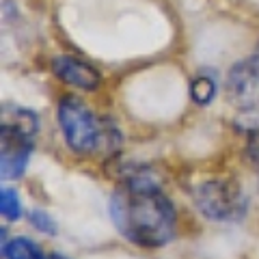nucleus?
<instances>
[{
    "mask_svg": "<svg viewBox=\"0 0 259 259\" xmlns=\"http://www.w3.org/2000/svg\"><path fill=\"white\" fill-rule=\"evenodd\" d=\"M108 212L117 231L141 248H162L175 238V207L145 166H123Z\"/></svg>",
    "mask_w": 259,
    "mask_h": 259,
    "instance_id": "f257e3e1",
    "label": "nucleus"
},
{
    "mask_svg": "<svg viewBox=\"0 0 259 259\" xmlns=\"http://www.w3.org/2000/svg\"><path fill=\"white\" fill-rule=\"evenodd\" d=\"M56 119L67 147L78 156H100L119 149L121 134L110 119L97 117L78 97H63L56 108Z\"/></svg>",
    "mask_w": 259,
    "mask_h": 259,
    "instance_id": "f03ea898",
    "label": "nucleus"
},
{
    "mask_svg": "<svg viewBox=\"0 0 259 259\" xmlns=\"http://www.w3.org/2000/svg\"><path fill=\"white\" fill-rule=\"evenodd\" d=\"M192 201L207 221L240 223L248 212V197L231 177H212L192 188Z\"/></svg>",
    "mask_w": 259,
    "mask_h": 259,
    "instance_id": "7ed1b4c3",
    "label": "nucleus"
},
{
    "mask_svg": "<svg viewBox=\"0 0 259 259\" xmlns=\"http://www.w3.org/2000/svg\"><path fill=\"white\" fill-rule=\"evenodd\" d=\"M227 100L238 110L236 125L244 132L259 130V61L236 63L227 76Z\"/></svg>",
    "mask_w": 259,
    "mask_h": 259,
    "instance_id": "20e7f679",
    "label": "nucleus"
},
{
    "mask_svg": "<svg viewBox=\"0 0 259 259\" xmlns=\"http://www.w3.org/2000/svg\"><path fill=\"white\" fill-rule=\"evenodd\" d=\"M32 153V136L18 127L0 123V175L3 180H18L28 166Z\"/></svg>",
    "mask_w": 259,
    "mask_h": 259,
    "instance_id": "39448f33",
    "label": "nucleus"
},
{
    "mask_svg": "<svg viewBox=\"0 0 259 259\" xmlns=\"http://www.w3.org/2000/svg\"><path fill=\"white\" fill-rule=\"evenodd\" d=\"M52 74L61 80V82L82 89V91H95L102 84V76L93 65L78 59V56H54L52 59Z\"/></svg>",
    "mask_w": 259,
    "mask_h": 259,
    "instance_id": "423d86ee",
    "label": "nucleus"
},
{
    "mask_svg": "<svg viewBox=\"0 0 259 259\" xmlns=\"http://www.w3.org/2000/svg\"><path fill=\"white\" fill-rule=\"evenodd\" d=\"M3 123L11 125V127H18V130H22V132H26L30 136H35L37 130H39V121H37L35 112L22 108V106H15V104H9V106L3 108Z\"/></svg>",
    "mask_w": 259,
    "mask_h": 259,
    "instance_id": "0eeeda50",
    "label": "nucleus"
},
{
    "mask_svg": "<svg viewBox=\"0 0 259 259\" xmlns=\"http://www.w3.org/2000/svg\"><path fill=\"white\" fill-rule=\"evenodd\" d=\"M216 95V80L207 74H197L190 82V97L199 106H207Z\"/></svg>",
    "mask_w": 259,
    "mask_h": 259,
    "instance_id": "6e6552de",
    "label": "nucleus"
},
{
    "mask_svg": "<svg viewBox=\"0 0 259 259\" xmlns=\"http://www.w3.org/2000/svg\"><path fill=\"white\" fill-rule=\"evenodd\" d=\"M5 259H46L35 242L28 238H15L9 242V246L5 248Z\"/></svg>",
    "mask_w": 259,
    "mask_h": 259,
    "instance_id": "1a4fd4ad",
    "label": "nucleus"
},
{
    "mask_svg": "<svg viewBox=\"0 0 259 259\" xmlns=\"http://www.w3.org/2000/svg\"><path fill=\"white\" fill-rule=\"evenodd\" d=\"M0 214H3V218L5 221H9V223L20 221L22 201H20V194L15 192L13 188H3L0 190Z\"/></svg>",
    "mask_w": 259,
    "mask_h": 259,
    "instance_id": "9d476101",
    "label": "nucleus"
},
{
    "mask_svg": "<svg viewBox=\"0 0 259 259\" xmlns=\"http://www.w3.org/2000/svg\"><path fill=\"white\" fill-rule=\"evenodd\" d=\"M28 223L35 227L37 231H41V233H48V236H56V223H54V218L44 212V209H32V212H28Z\"/></svg>",
    "mask_w": 259,
    "mask_h": 259,
    "instance_id": "9b49d317",
    "label": "nucleus"
},
{
    "mask_svg": "<svg viewBox=\"0 0 259 259\" xmlns=\"http://www.w3.org/2000/svg\"><path fill=\"white\" fill-rule=\"evenodd\" d=\"M246 156L250 158V162L259 168V130L248 134V147H246Z\"/></svg>",
    "mask_w": 259,
    "mask_h": 259,
    "instance_id": "f8f14e48",
    "label": "nucleus"
},
{
    "mask_svg": "<svg viewBox=\"0 0 259 259\" xmlns=\"http://www.w3.org/2000/svg\"><path fill=\"white\" fill-rule=\"evenodd\" d=\"M50 259H67V257H63V255H59V253H52Z\"/></svg>",
    "mask_w": 259,
    "mask_h": 259,
    "instance_id": "ddd939ff",
    "label": "nucleus"
},
{
    "mask_svg": "<svg viewBox=\"0 0 259 259\" xmlns=\"http://www.w3.org/2000/svg\"><path fill=\"white\" fill-rule=\"evenodd\" d=\"M255 59H257V61H259V54H257V56H255Z\"/></svg>",
    "mask_w": 259,
    "mask_h": 259,
    "instance_id": "4468645a",
    "label": "nucleus"
}]
</instances>
